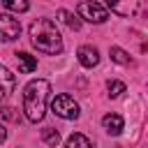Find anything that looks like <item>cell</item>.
I'll list each match as a JSON object with an SVG mask.
<instances>
[{
	"label": "cell",
	"mask_w": 148,
	"mask_h": 148,
	"mask_svg": "<svg viewBox=\"0 0 148 148\" xmlns=\"http://www.w3.org/2000/svg\"><path fill=\"white\" fill-rule=\"evenodd\" d=\"M49 95H51V83L46 79H32L23 88V113L30 123H42L44 120Z\"/></svg>",
	"instance_id": "6da1fadb"
},
{
	"label": "cell",
	"mask_w": 148,
	"mask_h": 148,
	"mask_svg": "<svg viewBox=\"0 0 148 148\" xmlns=\"http://www.w3.org/2000/svg\"><path fill=\"white\" fill-rule=\"evenodd\" d=\"M30 42L39 53L46 56L62 53V37L51 18H37L30 23Z\"/></svg>",
	"instance_id": "7a4b0ae2"
},
{
	"label": "cell",
	"mask_w": 148,
	"mask_h": 148,
	"mask_svg": "<svg viewBox=\"0 0 148 148\" xmlns=\"http://www.w3.org/2000/svg\"><path fill=\"white\" fill-rule=\"evenodd\" d=\"M51 111L58 116V118H62V120H76L79 118V104L74 102V97H69V95H56L53 99H51Z\"/></svg>",
	"instance_id": "3957f363"
},
{
	"label": "cell",
	"mask_w": 148,
	"mask_h": 148,
	"mask_svg": "<svg viewBox=\"0 0 148 148\" xmlns=\"http://www.w3.org/2000/svg\"><path fill=\"white\" fill-rule=\"evenodd\" d=\"M76 14H79L81 21H88V23H104V21L109 18V12H106L99 2H92V0H83V2H79Z\"/></svg>",
	"instance_id": "277c9868"
},
{
	"label": "cell",
	"mask_w": 148,
	"mask_h": 148,
	"mask_svg": "<svg viewBox=\"0 0 148 148\" xmlns=\"http://www.w3.org/2000/svg\"><path fill=\"white\" fill-rule=\"evenodd\" d=\"M21 35V23L12 14H0V42H12Z\"/></svg>",
	"instance_id": "5b68a950"
},
{
	"label": "cell",
	"mask_w": 148,
	"mask_h": 148,
	"mask_svg": "<svg viewBox=\"0 0 148 148\" xmlns=\"http://www.w3.org/2000/svg\"><path fill=\"white\" fill-rule=\"evenodd\" d=\"M106 5L118 16H134L141 7V0H106Z\"/></svg>",
	"instance_id": "8992f818"
},
{
	"label": "cell",
	"mask_w": 148,
	"mask_h": 148,
	"mask_svg": "<svg viewBox=\"0 0 148 148\" xmlns=\"http://www.w3.org/2000/svg\"><path fill=\"white\" fill-rule=\"evenodd\" d=\"M76 58H79V62L83 65V67H88V69H92V67H97V62H99V51L95 49V46H79V51H76Z\"/></svg>",
	"instance_id": "52a82bcc"
},
{
	"label": "cell",
	"mask_w": 148,
	"mask_h": 148,
	"mask_svg": "<svg viewBox=\"0 0 148 148\" xmlns=\"http://www.w3.org/2000/svg\"><path fill=\"white\" fill-rule=\"evenodd\" d=\"M14 88H16V76L5 65H0V99L9 97V92H14Z\"/></svg>",
	"instance_id": "ba28073f"
},
{
	"label": "cell",
	"mask_w": 148,
	"mask_h": 148,
	"mask_svg": "<svg viewBox=\"0 0 148 148\" xmlns=\"http://www.w3.org/2000/svg\"><path fill=\"white\" fill-rule=\"evenodd\" d=\"M102 127L106 130V134L118 136V134L123 132V127H125V120H123L118 113H106V116L102 118Z\"/></svg>",
	"instance_id": "9c48e42d"
},
{
	"label": "cell",
	"mask_w": 148,
	"mask_h": 148,
	"mask_svg": "<svg viewBox=\"0 0 148 148\" xmlns=\"http://www.w3.org/2000/svg\"><path fill=\"white\" fill-rule=\"evenodd\" d=\"M16 62H18V72L21 74H30V72L37 69V58L30 56V53H25V51L16 53Z\"/></svg>",
	"instance_id": "30bf717a"
},
{
	"label": "cell",
	"mask_w": 148,
	"mask_h": 148,
	"mask_svg": "<svg viewBox=\"0 0 148 148\" xmlns=\"http://www.w3.org/2000/svg\"><path fill=\"white\" fill-rule=\"evenodd\" d=\"M58 18H60L67 28H72V30H79V28H81L79 14H72V12H67V9H58Z\"/></svg>",
	"instance_id": "8fae6325"
},
{
	"label": "cell",
	"mask_w": 148,
	"mask_h": 148,
	"mask_svg": "<svg viewBox=\"0 0 148 148\" xmlns=\"http://www.w3.org/2000/svg\"><path fill=\"white\" fill-rule=\"evenodd\" d=\"M65 148H92V143H90V139L88 136H83V134H72L67 141H65Z\"/></svg>",
	"instance_id": "7c38bea8"
},
{
	"label": "cell",
	"mask_w": 148,
	"mask_h": 148,
	"mask_svg": "<svg viewBox=\"0 0 148 148\" xmlns=\"http://www.w3.org/2000/svg\"><path fill=\"white\" fill-rule=\"evenodd\" d=\"M109 56H111V60H113V62H118V65H130V62H132L130 53H127L125 49H120V46H111Z\"/></svg>",
	"instance_id": "4fadbf2b"
},
{
	"label": "cell",
	"mask_w": 148,
	"mask_h": 148,
	"mask_svg": "<svg viewBox=\"0 0 148 148\" xmlns=\"http://www.w3.org/2000/svg\"><path fill=\"white\" fill-rule=\"evenodd\" d=\"M42 141H44L46 146L56 148V146L60 143V132L53 130V127H44V130H42Z\"/></svg>",
	"instance_id": "5bb4252c"
},
{
	"label": "cell",
	"mask_w": 148,
	"mask_h": 148,
	"mask_svg": "<svg viewBox=\"0 0 148 148\" xmlns=\"http://www.w3.org/2000/svg\"><path fill=\"white\" fill-rule=\"evenodd\" d=\"M2 7L5 9H9V12H16V14H23V12H28V0H2Z\"/></svg>",
	"instance_id": "9a60e30c"
},
{
	"label": "cell",
	"mask_w": 148,
	"mask_h": 148,
	"mask_svg": "<svg viewBox=\"0 0 148 148\" xmlns=\"http://www.w3.org/2000/svg\"><path fill=\"white\" fill-rule=\"evenodd\" d=\"M106 90H109V97H120L125 92V83L123 81H109L106 83Z\"/></svg>",
	"instance_id": "2e32d148"
},
{
	"label": "cell",
	"mask_w": 148,
	"mask_h": 148,
	"mask_svg": "<svg viewBox=\"0 0 148 148\" xmlns=\"http://www.w3.org/2000/svg\"><path fill=\"white\" fill-rule=\"evenodd\" d=\"M0 116L2 118H9V120H18V113H14V109H9V106L0 109Z\"/></svg>",
	"instance_id": "e0dca14e"
},
{
	"label": "cell",
	"mask_w": 148,
	"mask_h": 148,
	"mask_svg": "<svg viewBox=\"0 0 148 148\" xmlns=\"http://www.w3.org/2000/svg\"><path fill=\"white\" fill-rule=\"evenodd\" d=\"M7 139V130H5V125H0V143Z\"/></svg>",
	"instance_id": "ac0fdd59"
}]
</instances>
